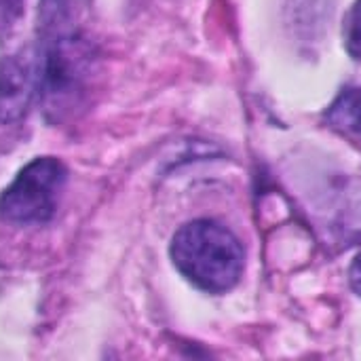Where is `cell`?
Wrapping results in <instances>:
<instances>
[{
	"label": "cell",
	"mask_w": 361,
	"mask_h": 361,
	"mask_svg": "<svg viewBox=\"0 0 361 361\" xmlns=\"http://www.w3.org/2000/svg\"><path fill=\"white\" fill-rule=\"evenodd\" d=\"M349 281H351V288L355 290V294H360L361 296V256H357V258H355V262L351 264Z\"/></svg>",
	"instance_id": "7"
},
{
	"label": "cell",
	"mask_w": 361,
	"mask_h": 361,
	"mask_svg": "<svg viewBox=\"0 0 361 361\" xmlns=\"http://www.w3.org/2000/svg\"><path fill=\"white\" fill-rule=\"evenodd\" d=\"M68 171L61 161L40 157L25 165L0 197V216L15 224H42L55 216Z\"/></svg>",
	"instance_id": "3"
},
{
	"label": "cell",
	"mask_w": 361,
	"mask_h": 361,
	"mask_svg": "<svg viewBox=\"0 0 361 361\" xmlns=\"http://www.w3.org/2000/svg\"><path fill=\"white\" fill-rule=\"evenodd\" d=\"M345 47L353 59H361V0H355L345 17Z\"/></svg>",
	"instance_id": "6"
},
{
	"label": "cell",
	"mask_w": 361,
	"mask_h": 361,
	"mask_svg": "<svg viewBox=\"0 0 361 361\" xmlns=\"http://www.w3.org/2000/svg\"><path fill=\"white\" fill-rule=\"evenodd\" d=\"M38 93L47 114L66 116L82 104L91 80V44L78 30V19L42 25Z\"/></svg>",
	"instance_id": "1"
},
{
	"label": "cell",
	"mask_w": 361,
	"mask_h": 361,
	"mask_svg": "<svg viewBox=\"0 0 361 361\" xmlns=\"http://www.w3.org/2000/svg\"><path fill=\"white\" fill-rule=\"evenodd\" d=\"M326 118L338 129L361 135V89H345L328 108Z\"/></svg>",
	"instance_id": "5"
},
{
	"label": "cell",
	"mask_w": 361,
	"mask_h": 361,
	"mask_svg": "<svg viewBox=\"0 0 361 361\" xmlns=\"http://www.w3.org/2000/svg\"><path fill=\"white\" fill-rule=\"evenodd\" d=\"M176 269L199 290L224 294L233 290L243 273V247L222 224L195 220L184 224L171 241Z\"/></svg>",
	"instance_id": "2"
},
{
	"label": "cell",
	"mask_w": 361,
	"mask_h": 361,
	"mask_svg": "<svg viewBox=\"0 0 361 361\" xmlns=\"http://www.w3.org/2000/svg\"><path fill=\"white\" fill-rule=\"evenodd\" d=\"M38 87V66L25 53L6 57L0 63V123L19 121Z\"/></svg>",
	"instance_id": "4"
},
{
	"label": "cell",
	"mask_w": 361,
	"mask_h": 361,
	"mask_svg": "<svg viewBox=\"0 0 361 361\" xmlns=\"http://www.w3.org/2000/svg\"><path fill=\"white\" fill-rule=\"evenodd\" d=\"M15 8H19V0H0V23H2L8 15H13Z\"/></svg>",
	"instance_id": "8"
}]
</instances>
